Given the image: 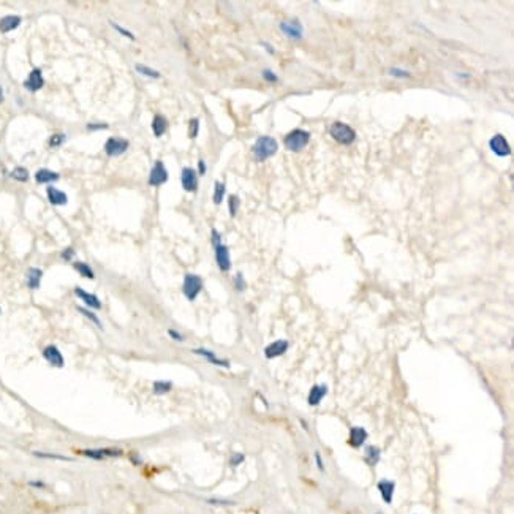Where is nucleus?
Wrapping results in <instances>:
<instances>
[{"instance_id":"obj_1","label":"nucleus","mask_w":514,"mask_h":514,"mask_svg":"<svg viewBox=\"0 0 514 514\" xmlns=\"http://www.w3.org/2000/svg\"><path fill=\"white\" fill-rule=\"evenodd\" d=\"M210 241L212 245H214V253H216V263L222 272H228L231 269V255H230V248L228 245H225L222 242V234L219 233V230L212 228L210 231Z\"/></svg>"},{"instance_id":"obj_2","label":"nucleus","mask_w":514,"mask_h":514,"mask_svg":"<svg viewBox=\"0 0 514 514\" xmlns=\"http://www.w3.org/2000/svg\"><path fill=\"white\" fill-rule=\"evenodd\" d=\"M279 150V143L274 140L272 136H260L252 146V152L258 161H265L271 158L272 155L277 154Z\"/></svg>"},{"instance_id":"obj_3","label":"nucleus","mask_w":514,"mask_h":514,"mask_svg":"<svg viewBox=\"0 0 514 514\" xmlns=\"http://www.w3.org/2000/svg\"><path fill=\"white\" fill-rule=\"evenodd\" d=\"M310 143V132L303 128H294L283 138V146L291 152H301Z\"/></svg>"},{"instance_id":"obj_4","label":"nucleus","mask_w":514,"mask_h":514,"mask_svg":"<svg viewBox=\"0 0 514 514\" xmlns=\"http://www.w3.org/2000/svg\"><path fill=\"white\" fill-rule=\"evenodd\" d=\"M331 138L342 146H352L356 140V132L344 122H332L329 127Z\"/></svg>"},{"instance_id":"obj_5","label":"nucleus","mask_w":514,"mask_h":514,"mask_svg":"<svg viewBox=\"0 0 514 514\" xmlns=\"http://www.w3.org/2000/svg\"><path fill=\"white\" fill-rule=\"evenodd\" d=\"M203 279L199 277V275L196 274H185L184 275V282H182V293L184 296L190 301V303H193V301L199 296V293L203 291Z\"/></svg>"},{"instance_id":"obj_6","label":"nucleus","mask_w":514,"mask_h":514,"mask_svg":"<svg viewBox=\"0 0 514 514\" xmlns=\"http://www.w3.org/2000/svg\"><path fill=\"white\" fill-rule=\"evenodd\" d=\"M81 454L92 460H106V459L120 457L123 454V451L119 448H92V449H82Z\"/></svg>"},{"instance_id":"obj_7","label":"nucleus","mask_w":514,"mask_h":514,"mask_svg":"<svg viewBox=\"0 0 514 514\" xmlns=\"http://www.w3.org/2000/svg\"><path fill=\"white\" fill-rule=\"evenodd\" d=\"M165 182H168V169H166V166H165V163H163L161 160H157V161L154 163L152 169H150L147 184H149V185H152V187H160V185H163Z\"/></svg>"},{"instance_id":"obj_8","label":"nucleus","mask_w":514,"mask_h":514,"mask_svg":"<svg viewBox=\"0 0 514 514\" xmlns=\"http://www.w3.org/2000/svg\"><path fill=\"white\" fill-rule=\"evenodd\" d=\"M128 146H130L128 140L112 136V138H108L106 143H105V152H106L108 157H119L123 152H127Z\"/></svg>"},{"instance_id":"obj_9","label":"nucleus","mask_w":514,"mask_h":514,"mask_svg":"<svg viewBox=\"0 0 514 514\" xmlns=\"http://www.w3.org/2000/svg\"><path fill=\"white\" fill-rule=\"evenodd\" d=\"M41 356L45 358V361L49 366H53L56 369H62L65 366V358L56 345H46L41 352Z\"/></svg>"},{"instance_id":"obj_10","label":"nucleus","mask_w":514,"mask_h":514,"mask_svg":"<svg viewBox=\"0 0 514 514\" xmlns=\"http://www.w3.org/2000/svg\"><path fill=\"white\" fill-rule=\"evenodd\" d=\"M489 147H491V150L497 157H509L511 155L509 143L506 141V138L500 133L494 135L491 140H489Z\"/></svg>"},{"instance_id":"obj_11","label":"nucleus","mask_w":514,"mask_h":514,"mask_svg":"<svg viewBox=\"0 0 514 514\" xmlns=\"http://www.w3.org/2000/svg\"><path fill=\"white\" fill-rule=\"evenodd\" d=\"M280 30L291 40H301L304 36V29L303 24H301L297 19H288V21H282L280 22Z\"/></svg>"},{"instance_id":"obj_12","label":"nucleus","mask_w":514,"mask_h":514,"mask_svg":"<svg viewBox=\"0 0 514 514\" xmlns=\"http://www.w3.org/2000/svg\"><path fill=\"white\" fill-rule=\"evenodd\" d=\"M192 353L198 355V356H201L204 358L209 364L212 366H217V367H225V369H228L231 364H230V361L228 359H223V358H219L212 350H207V348H193L192 350Z\"/></svg>"},{"instance_id":"obj_13","label":"nucleus","mask_w":514,"mask_h":514,"mask_svg":"<svg viewBox=\"0 0 514 514\" xmlns=\"http://www.w3.org/2000/svg\"><path fill=\"white\" fill-rule=\"evenodd\" d=\"M181 182H182V189L189 193H195L198 190V174L193 168L187 166L182 169L181 173Z\"/></svg>"},{"instance_id":"obj_14","label":"nucleus","mask_w":514,"mask_h":514,"mask_svg":"<svg viewBox=\"0 0 514 514\" xmlns=\"http://www.w3.org/2000/svg\"><path fill=\"white\" fill-rule=\"evenodd\" d=\"M288 348H290V342L285 340V338H279V340H274L272 344H269V345L265 348V358H266V359L280 358V356H283V355L288 352Z\"/></svg>"},{"instance_id":"obj_15","label":"nucleus","mask_w":514,"mask_h":514,"mask_svg":"<svg viewBox=\"0 0 514 514\" xmlns=\"http://www.w3.org/2000/svg\"><path fill=\"white\" fill-rule=\"evenodd\" d=\"M74 296H76L78 299H81L87 309H92V310H100V309H102V301H100V297L97 294H94V293L85 291L84 288H81V286L74 288Z\"/></svg>"},{"instance_id":"obj_16","label":"nucleus","mask_w":514,"mask_h":514,"mask_svg":"<svg viewBox=\"0 0 514 514\" xmlns=\"http://www.w3.org/2000/svg\"><path fill=\"white\" fill-rule=\"evenodd\" d=\"M328 393H329V390L324 383L313 384L309 391V396H307V404L310 407H318L323 402V399L328 396Z\"/></svg>"},{"instance_id":"obj_17","label":"nucleus","mask_w":514,"mask_h":514,"mask_svg":"<svg viewBox=\"0 0 514 514\" xmlns=\"http://www.w3.org/2000/svg\"><path fill=\"white\" fill-rule=\"evenodd\" d=\"M367 438H369V432L362 427V425H353L352 429H350V437H348V443L352 448H361V446H364L366 442H367Z\"/></svg>"},{"instance_id":"obj_18","label":"nucleus","mask_w":514,"mask_h":514,"mask_svg":"<svg viewBox=\"0 0 514 514\" xmlns=\"http://www.w3.org/2000/svg\"><path fill=\"white\" fill-rule=\"evenodd\" d=\"M43 85H45V78H43V73H41L40 68H33L29 73L27 79L24 81V87H26L29 92H38Z\"/></svg>"},{"instance_id":"obj_19","label":"nucleus","mask_w":514,"mask_h":514,"mask_svg":"<svg viewBox=\"0 0 514 514\" xmlns=\"http://www.w3.org/2000/svg\"><path fill=\"white\" fill-rule=\"evenodd\" d=\"M377 489H378V492H380L384 503L391 505L393 498H394V492H396V483L391 481V480H380L377 483Z\"/></svg>"},{"instance_id":"obj_20","label":"nucleus","mask_w":514,"mask_h":514,"mask_svg":"<svg viewBox=\"0 0 514 514\" xmlns=\"http://www.w3.org/2000/svg\"><path fill=\"white\" fill-rule=\"evenodd\" d=\"M46 193H48V201L51 203L53 206H65L68 203V196L65 192H62L59 189H56V187L53 185H49L48 189H46Z\"/></svg>"},{"instance_id":"obj_21","label":"nucleus","mask_w":514,"mask_h":514,"mask_svg":"<svg viewBox=\"0 0 514 514\" xmlns=\"http://www.w3.org/2000/svg\"><path fill=\"white\" fill-rule=\"evenodd\" d=\"M43 280V271L40 268H29L26 272V283L30 290H38Z\"/></svg>"},{"instance_id":"obj_22","label":"nucleus","mask_w":514,"mask_h":514,"mask_svg":"<svg viewBox=\"0 0 514 514\" xmlns=\"http://www.w3.org/2000/svg\"><path fill=\"white\" fill-rule=\"evenodd\" d=\"M21 16L16 15H8L5 18L0 19V32L2 33H8L11 30H16L21 26Z\"/></svg>"},{"instance_id":"obj_23","label":"nucleus","mask_w":514,"mask_h":514,"mask_svg":"<svg viewBox=\"0 0 514 514\" xmlns=\"http://www.w3.org/2000/svg\"><path fill=\"white\" fill-rule=\"evenodd\" d=\"M60 179V176L57 173L48 169V168H41L35 173V181L36 184H54Z\"/></svg>"},{"instance_id":"obj_24","label":"nucleus","mask_w":514,"mask_h":514,"mask_svg":"<svg viewBox=\"0 0 514 514\" xmlns=\"http://www.w3.org/2000/svg\"><path fill=\"white\" fill-rule=\"evenodd\" d=\"M168 130V120L165 116H161V114H155L154 119H152V132L157 138L163 136L166 133Z\"/></svg>"},{"instance_id":"obj_25","label":"nucleus","mask_w":514,"mask_h":514,"mask_svg":"<svg viewBox=\"0 0 514 514\" xmlns=\"http://www.w3.org/2000/svg\"><path fill=\"white\" fill-rule=\"evenodd\" d=\"M366 462L369 463L370 467H375L381 459V449L375 445H367L366 446V456H364Z\"/></svg>"},{"instance_id":"obj_26","label":"nucleus","mask_w":514,"mask_h":514,"mask_svg":"<svg viewBox=\"0 0 514 514\" xmlns=\"http://www.w3.org/2000/svg\"><path fill=\"white\" fill-rule=\"evenodd\" d=\"M73 269L76 271L81 277H85V279H89V280H94L95 279V272L94 269L91 268L89 263H84V261H74L73 263Z\"/></svg>"},{"instance_id":"obj_27","label":"nucleus","mask_w":514,"mask_h":514,"mask_svg":"<svg viewBox=\"0 0 514 514\" xmlns=\"http://www.w3.org/2000/svg\"><path fill=\"white\" fill-rule=\"evenodd\" d=\"M173 391V381L169 380H155L152 383V393L155 396H165Z\"/></svg>"},{"instance_id":"obj_28","label":"nucleus","mask_w":514,"mask_h":514,"mask_svg":"<svg viewBox=\"0 0 514 514\" xmlns=\"http://www.w3.org/2000/svg\"><path fill=\"white\" fill-rule=\"evenodd\" d=\"M225 193H227V185H225L223 182H220V181H216V184H214V196H212V199H214V204L219 206V204L223 203Z\"/></svg>"},{"instance_id":"obj_29","label":"nucleus","mask_w":514,"mask_h":514,"mask_svg":"<svg viewBox=\"0 0 514 514\" xmlns=\"http://www.w3.org/2000/svg\"><path fill=\"white\" fill-rule=\"evenodd\" d=\"M78 312L81 313L82 317H85L87 320H91L98 329H103V323H102V320H100V318L97 317V313H94L91 309H87V307H78Z\"/></svg>"},{"instance_id":"obj_30","label":"nucleus","mask_w":514,"mask_h":514,"mask_svg":"<svg viewBox=\"0 0 514 514\" xmlns=\"http://www.w3.org/2000/svg\"><path fill=\"white\" fill-rule=\"evenodd\" d=\"M135 70L143 74V76H147V78H152V79H158L160 78V71L154 70V68H150L147 65H143V64H136L135 65Z\"/></svg>"},{"instance_id":"obj_31","label":"nucleus","mask_w":514,"mask_h":514,"mask_svg":"<svg viewBox=\"0 0 514 514\" xmlns=\"http://www.w3.org/2000/svg\"><path fill=\"white\" fill-rule=\"evenodd\" d=\"M10 176L18 182H27L29 181V171L24 166H16L13 171H11Z\"/></svg>"},{"instance_id":"obj_32","label":"nucleus","mask_w":514,"mask_h":514,"mask_svg":"<svg viewBox=\"0 0 514 514\" xmlns=\"http://www.w3.org/2000/svg\"><path fill=\"white\" fill-rule=\"evenodd\" d=\"M65 141H67V135L65 133H54V135H51V138H49L48 144H49V147H51V149H57V147H60L62 144H64Z\"/></svg>"},{"instance_id":"obj_33","label":"nucleus","mask_w":514,"mask_h":514,"mask_svg":"<svg viewBox=\"0 0 514 514\" xmlns=\"http://www.w3.org/2000/svg\"><path fill=\"white\" fill-rule=\"evenodd\" d=\"M233 285H234V290H236L237 293H242V291H245V288H247V282H245V279H244V274H242V272H237V274L234 275Z\"/></svg>"},{"instance_id":"obj_34","label":"nucleus","mask_w":514,"mask_h":514,"mask_svg":"<svg viewBox=\"0 0 514 514\" xmlns=\"http://www.w3.org/2000/svg\"><path fill=\"white\" fill-rule=\"evenodd\" d=\"M239 206H241V199L239 198H237L236 195L228 196V210H230V216L231 217H236L237 210H239Z\"/></svg>"},{"instance_id":"obj_35","label":"nucleus","mask_w":514,"mask_h":514,"mask_svg":"<svg viewBox=\"0 0 514 514\" xmlns=\"http://www.w3.org/2000/svg\"><path fill=\"white\" fill-rule=\"evenodd\" d=\"M33 456H35V457H40V459H53V460H71L70 457H65V456H62V454H56V453H41V451H33Z\"/></svg>"},{"instance_id":"obj_36","label":"nucleus","mask_w":514,"mask_h":514,"mask_svg":"<svg viewBox=\"0 0 514 514\" xmlns=\"http://www.w3.org/2000/svg\"><path fill=\"white\" fill-rule=\"evenodd\" d=\"M198 133H199V119L193 117L189 122V138L190 140H195V138L198 136Z\"/></svg>"},{"instance_id":"obj_37","label":"nucleus","mask_w":514,"mask_h":514,"mask_svg":"<svg viewBox=\"0 0 514 514\" xmlns=\"http://www.w3.org/2000/svg\"><path fill=\"white\" fill-rule=\"evenodd\" d=\"M74 256H76V252H74L73 247H67V248H64L60 252V258L64 260L65 263H71L74 260Z\"/></svg>"},{"instance_id":"obj_38","label":"nucleus","mask_w":514,"mask_h":514,"mask_svg":"<svg viewBox=\"0 0 514 514\" xmlns=\"http://www.w3.org/2000/svg\"><path fill=\"white\" fill-rule=\"evenodd\" d=\"M261 76H263V79H265L266 82H271V84H274V82H277L279 81V76H277V74H275L272 70H269V68H266V70H263L261 71Z\"/></svg>"},{"instance_id":"obj_39","label":"nucleus","mask_w":514,"mask_h":514,"mask_svg":"<svg viewBox=\"0 0 514 514\" xmlns=\"http://www.w3.org/2000/svg\"><path fill=\"white\" fill-rule=\"evenodd\" d=\"M390 74H391V76H396V78H410L411 76V74L407 71V70H402V68H399V67H393V68H390Z\"/></svg>"},{"instance_id":"obj_40","label":"nucleus","mask_w":514,"mask_h":514,"mask_svg":"<svg viewBox=\"0 0 514 514\" xmlns=\"http://www.w3.org/2000/svg\"><path fill=\"white\" fill-rule=\"evenodd\" d=\"M244 460H245V456L242 453H233L231 457H230V465L231 467H239Z\"/></svg>"},{"instance_id":"obj_41","label":"nucleus","mask_w":514,"mask_h":514,"mask_svg":"<svg viewBox=\"0 0 514 514\" xmlns=\"http://www.w3.org/2000/svg\"><path fill=\"white\" fill-rule=\"evenodd\" d=\"M207 503L216 505V506H230V505H234V501H231V500H222V498H209Z\"/></svg>"},{"instance_id":"obj_42","label":"nucleus","mask_w":514,"mask_h":514,"mask_svg":"<svg viewBox=\"0 0 514 514\" xmlns=\"http://www.w3.org/2000/svg\"><path fill=\"white\" fill-rule=\"evenodd\" d=\"M112 27H114V29H116V30H117V32H119L120 35H123V36H127V38H128V40H135V35H133L132 32H128L127 29H123V27H120V26H119V24H116V22H112Z\"/></svg>"},{"instance_id":"obj_43","label":"nucleus","mask_w":514,"mask_h":514,"mask_svg":"<svg viewBox=\"0 0 514 514\" xmlns=\"http://www.w3.org/2000/svg\"><path fill=\"white\" fill-rule=\"evenodd\" d=\"M168 335L173 338V340H176V342H184L185 340V337L179 332V331H176V329H168Z\"/></svg>"},{"instance_id":"obj_44","label":"nucleus","mask_w":514,"mask_h":514,"mask_svg":"<svg viewBox=\"0 0 514 514\" xmlns=\"http://www.w3.org/2000/svg\"><path fill=\"white\" fill-rule=\"evenodd\" d=\"M108 128V123H87V130L89 132H95V130H106Z\"/></svg>"},{"instance_id":"obj_45","label":"nucleus","mask_w":514,"mask_h":514,"mask_svg":"<svg viewBox=\"0 0 514 514\" xmlns=\"http://www.w3.org/2000/svg\"><path fill=\"white\" fill-rule=\"evenodd\" d=\"M313 457H315V463H317V467L320 472H324V462H323V457H321V453L320 451H315L313 453Z\"/></svg>"},{"instance_id":"obj_46","label":"nucleus","mask_w":514,"mask_h":514,"mask_svg":"<svg viewBox=\"0 0 514 514\" xmlns=\"http://www.w3.org/2000/svg\"><path fill=\"white\" fill-rule=\"evenodd\" d=\"M206 169H207V166H206V161L201 158V160H198V174H199V176H204V174H206Z\"/></svg>"},{"instance_id":"obj_47","label":"nucleus","mask_w":514,"mask_h":514,"mask_svg":"<svg viewBox=\"0 0 514 514\" xmlns=\"http://www.w3.org/2000/svg\"><path fill=\"white\" fill-rule=\"evenodd\" d=\"M29 484H30L32 487H38V489H45V487H46V484H45L43 481H30Z\"/></svg>"},{"instance_id":"obj_48","label":"nucleus","mask_w":514,"mask_h":514,"mask_svg":"<svg viewBox=\"0 0 514 514\" xmlns=\"http://www.w3.org/2000/svg\"><path fill=\"white\" fill-rule=\"evenodd\" d=\"M261 45H263V48H265V49H268V53H269V54H274V53H275V49H274V48H271V45H269V43H265V41H263Z\"/></svg>"},{"instance_id":"obj_49","label":"nucleus","mask_w":514,"mask_h":514,"mask_svg":"<svg viewBox=\"0 0 514 514\" xmlns=\"http://www.w3.org/2000/svg\"><path fill=\"white\" fill-rule=\"evenodd\" d=\"M132 462L136 463V465H140V463H141V459L138 457V456H133V454H132Z\"/></svg>"},{"instance_id":"obj_50","label":"nucleus","mask_w":514,"mask_h":514,"mask_svg":"<svg viewBox=\"0 0 514 514\" xmlns=\"http://www.w3.org/2000/svg\"><path fill=\"white\" fill-rule=\"evenodd\" d=\"M4 100H5V97H4V89H2V85H0V103H2Z\"/></svg>"},{"instance_id":"obj_51","label":"nucleus","mask_w":514,"mask_h":514,"mask_svg":"<svg viewBox=\"0 0 514 514\" xmlns=\"http://www.w3.org/2000/svg\"><path fill=\"white\" fill-rule=\"evenodd\" d=\"M301 424H303V427H304V431H309V425H307V422H306V421H303V419H301Z\"/></svg>"},{"instance_id":"obj_52","label":"nucleus","mask_w":514,"mask_h":514,"mask_svg":"<svg viewBox=\"0 0 514 514\" xmlns=\"http://www.w3.org/2000/svg\"><path fill=\"white\" fill-rule=\"evenodd\" d=\"M0 315H2V307H0Z\"/></svg>"},{"instance_id":"obj_53","label":"nucleus","mask_w":514,"mask_h":514,"mask_svg":"<svg viewBox=\"0 0 514 514\" xmlns=\"http://www.w3.org/2000/svg\"><path fill=\"white\" fill-rule=\"evenodd\" d=\"M375 514H383V512H375Z\"/></svg>"}]
</instances>
